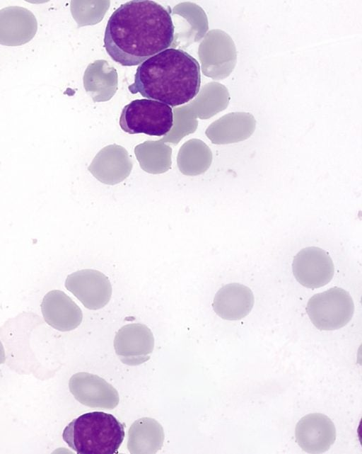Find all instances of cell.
Wrapping results in <instances>:
<instances>
[{"label":"cell","instance_id":"1","mask_svg":"<svg viewBox=\"0 0 362 454\" xmlns=\"http://www.w3.org/2000/svg\"><path fill=\"white\" fill-rule=\"evenodd\" d=\"M170 13L153 1H129L110 16L104 47L116 62L136 66L170 47L175 38Z\"/></svg>","mask_w":362,"mask_h":454},{"label":"cell","instance_id":"9","mask_svg":"<svg viewBox=\"0 0 362 454\" xmlns=\"http://www.w3.org/2000/svg\"><path fill=\"white\" fill-rule=\"evenodd\" d=\"M69 387L75 399L87 407L112 409L119 401L118 392L112 385L91 373L80 372L73 375Z\"/></svg>","mask_w":362,"mask_h":454},{"label":"cell","instance_id":"6","mask_svg":"<svg viewBox=\"0 0 362 454\" xmlns=\"http://www.w3.org/2000/svg\"><path fill=\"white\" fill-rule=\"evenodd\" d=\"M65 287L85 307L99 310L105 307L112 295V285L102 272L83 269L74 272L66 278Z\"/></svg>","mask_w":362,"mask_h":454},{"label":"cell","instance_id":"7","mask_svg":"<svg viewBox=\"0 0 362 454\" xmlns=\"http://www.w3.org/2000/svg\"><path fill=\"white\" fill-rule=\"evenodd\" d=\"M292 269L300 285L313 289L329 283L334 272V264L328 253L316 246L301 249L293 258Z\"/></svg>","mask_w":362,"mask_h":454},{"label":"cell","instance_id":"5","mask_svg":"<svg viewBox=\"0 0 362 454\" xmlns=\"http://www.w3.org/2000/svg\"><path fill=\"white\" fill-rule=\"evenodd\" d=\"M306 312L317 329L332 331L349 323L354 314V304L347 291L334 287L312 296Z\"/></svg>","mask_w":362,"mask_h":454},{"label":"cell","instance_id":"8","mask_svg":"<svg viewBox=\"0 0 362 454\" xmlns=\"http://www.w3.org/2000/svg\"><path fill=\"white\" fill-rule=\"evenodd\" d=\"M154 347L151 329L139 323L128 324L116 333L114 348L119 359L128 365H138L150 358Z\"/></svg>","mask_w":362,"mask_h":454},{"label":"cell","instance_id":"3","mask_svg":"<svg viewBox=\"0 0 362 454\" xmlns=\"http://www.w3.org/2000/svg\"><path fill=\"white\" fill-rule=\"evenodd\" d=\"M63 440L79 454L117 453L124 438L123 424L103 412L83 414L64 429Z\"/></svg>","mask_w":362,"mask_h":454},{"label":"cell","instance_id":"11","mask_svg":"<svg viewBox=\"0 0 362 454\" xmlns=\"http://www.w3.org/2000/svg\"><path fill=\"white\" fill-rule=\"evenodd\" d=\"M37 30L36 18L28 8L12 6L0 10V44L23 45L33 39Z\"/></svg>","mask_w":362,"mask_h":454},{"label":"cell","instance_id":"15","mask_svg":"<svg viewBox=\"0 0 362 454\" xmlns=\"http://www.w3.org/2000/svg\"><path fill=\"white\" fill-rule=\"evenodd\" d=\"M256 120L249 113H230L213 124L214 143L230 144L249 138L255 130Z\"/></svg>","mask_w":362,"mask_h":454},{"label":"cell","instance_id":"2","mask_svg":"<svg viewBox=\"0 0 362 454\" xmlns=\"http://www.w3.org/2000/svg\"><path fill=\"white\" fill-rule=\"evenodd\" d=\"M200 85L198 61L182 50L168 48L139 65L128 89L133 94L177 106L194 98Z\"/></svg>","mask_w":362,"mask_h":454},{"label":"cell","instance_id":"13","mask_svg":"<svg viewBox=\"0 0 362 454\" xmlns=\"http://www.w3.org/2000/svg\"><path fill=\"white\" fill-rule=\"evenodd\" d=\"M254 296L252 290L240 283L223 285L216 293L212 307L216 314L226 320H239L252 310Z\"/></svg>","mask_w":362,"mask_h":454},{"label":"cell","instance_id":"10","mask_svg":"<svg viewBox=\"0 0 362 454\" xmlns=\"http://www.w3.org/2000/svg\"><path fill=\"white\" fill-rule=\"evenodd\" d=\"M298 445L306 453H322L336 440V429L332 420L320 413L309 414L297 423L295 430Z\"/></svg>","mask_w":362,"mask_h":454},{"label":"cell","instance_id":"4","mask_svg":"<svg viewBox=\"0 0 362 454\" xmlns=\"http://www.w3.org/2000/svg\"><path fill=\"white\" fill-rule=\"evenodd\" d=\"M119 125L129 134L160 137L167 134L173 125V109L157 101L136 99L123 108Z\"/></svg>","mask_w":362,"mask_h":454},{"label":"cell","instance_id":"12","mask_svg":"<svg viewBox=\"0 0 362 454\" xmlns=\"http://www.w3.org/2000/svg\"><path fill=\"white\" fill-rule=\"evenodd\" d=\"M42 314L45 322L54 329L69 331L78 327L83 319L80 307L63 291L48 292L41 303Z\"/></svg>","mask_w":362,"mask_h":454},{"label":"cell","instance_id":"16","mask_svg":"<svg viewBox=\"0 0 362 454\" xmlns=\"http://www.w3.org/2000/svg\"><path fill=\"white\" fill-rule=\"evenodd\" d=\"M5 360H6V356H5L4 348L3 346L2 343L0 341V365L5 362Z\"/></svg>","mask_w":362,"mask_h":454},{"label":"cell","instance_id":"14","mask_svg":"<svg viewBox=\"0 0 362 454\" xmlns=\"http://www.w3.org/2000/svg\"><path fill=\"white\" fill-rule=\"evenodd\" d=\"M164 438L162 426L154 419L143 417L131 425L127 448L132 454H154L161 449Z\"/></svg>","mask_w":362,"mask_h":454}]
</instances>
